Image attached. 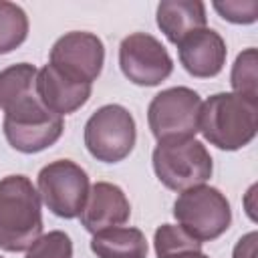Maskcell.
<instances>
[{"label": "cell", "mask_w": 258, "mask_h": 258, "mask_svg": "<svg viewBox=\"0 0 258 258\" xmlns=\"http://www.w3.org/2000/svg\"><path fill=\"white\" fill-rule=\"evenodd\" d=\"M36 75L38 69L28 62L12 64L0 73L2 129L10 147L20 153L44 151L64 131V119L42 105L36 93Z\"/></svg>", "instance_id": "obj_1"}, {"label": "cell", "mask_w": 258, "mask_h": 258, "mask_svg": "<svg viewBox=\"0 0 258 258\" xmlns=\"http://www.w3.org/2000/svg\"><path fill=\"white\" fill-rule=\"evenodd\" d=\"M42 202L26 175L0 179V248L24 252L42 236Z\"/></svg>", "instance_id": "obj_2"}, {"label": "cell", "mask_w": 258, "mask_h": 258, "mask_svg": "<svg viewBox=\"0 0 258 258\" xmlns=\"http://www.w3.org/2000/svg\"><path fill=\"white\" fill-rule=\"evenodd\" d=\"M200 131L214 147L238 151L246 147L258 131V101L238 93H216L200 111Z\"/></svg>", "instance_id": "obj_3"}, {"label": "cell", "mask_w": 258, "mask_h": 258, "mask_svg": "<svg viewBox=\"0 0 258 258\" xmlns=\"http://www.w3.org/2000/svg\"><path fill=\"white\" fill-rule=\"evenodd\" d=\"M157 179L173 191L204 185L214 171V161L206 145L198 139L159 141L151 155Z\"/></svg>", "instance_id": "obj_4"}, {"label": "cell", "mask_w": 258, "mask_h": 258, "mask_svg": "<svg viewBox=\"0 0 258 258\" xmlns=\"http://www.w3.org/2000/svg\"><path fill=\"white\" fill-rule=\"evenodd\" d=\"M173 218L198 242H212L230 228L232 210L218 187L204 183L179 191L173 202Z\"/></svg>", "instance_id": "obj_5"}, {"label": "cell", "mask_w": 258, "mask_h": 258, "mask_svg": "<svg viewBox=\"0 0 258 258\" xmlns=\"http://www.w3.org/2000/svg\"><path fill=\"white\" fill-rule=\"evenodd\" d=\"M85 147L103 163L123 161L135 147V119L123 105L109 103L99 107L85 123Z\"/></svg>", "instance_id": "obj_6"}, {"label": "cell", "mask_w": 258, "mask_h": 258, "mask_svg": "<svg viewBox=\"0 0 258 258\" xmlns=\"http://www.w3.org/2000/svg\"><path fill=\"white\" fill-rule=\"evenodd\" d=\"M202 97L189 87H171L157 93L147 107L151 135L159 141L194 139L200 131Z\"/></svg>", "instance_id": "obj_7"}, {"label": "cell", "mask_w": 258, "mask_h": 258, "mask_svg": "<svg viewBox=\"0 0 258 258\" xmlns=\"http://www.w3.org/2000/svg\"><path fill=\"white\" fill-rule=\"evenodd\" d=\"M40 202L58 218L73 220L81 214L91 183L87 171L71 161V159H56L46 163L38 171L36 183Z\"/></svg>", "instance_id": "obj_8"}, {"label": "cell", "mask_w": 258, "mask_h": 258, "mask_svg": "<svg viewBox=\"0 0 258 258\" xmlns=\"http://www.w3.org/2000/svg\"><path fill=\"white\" fill-rule=\"evenodd\" d=\"M119 67L125 79L133 85L155 87L171 75L173 60L155 36L147 32H133L119 44Z\"/></svg>", "instance_id": "obj_9"}, {"label": "cell", "mask_w": 258, "mask_h": 258, "mask_svg": "<svg viewBox=\"0 0 258 258\" xmlns=\"http://www.w3.org/2000/svg\"><path fill=\"white\" fill-rule=\"evenodd\" d=\"M48 64L77 83L93 85L105 64L103 40L93 32H67L52 44Z\"/></svg>", "instance_id": "obj_10"}, {"label": "cell", "mask_w": 258, "mask_h": 258, "mask_svg": "<svg viewBox=\"0 0 258 258\" xmlns=\"http://www.w3.org/2000/svg\"><path fill=\"white\" fill-rule=\"evenodd\" d=\"M177 56L187 75L196 79H212L222 73L226 64V42L214 28H200L177 44Z\"/></svg>", "instance_id": "obj_11"}, {"label": "cell", "mask_w": 258, "mask_h": 258, "mask_svg": "<svg viewBox=\"0 0 258 258\" xmlns=\"http://www.w3.org/2000/svg\"><path fill=\"white\" fill-rule=\"evenodd\" d=\"M131 216V204L125 191L109 181H97L91 185L87 202L79 214L87 232L99 234L109 228L123 226Z\"/></svg>", "instance_id": "obj_12"}, {"label": "cell", "mask_w": 258, "mask_h": 258, "mask_svg": "<svg viewBox=\"0 0 258 258\" xmlns=\"http://www.w3.org/2000/svg\"><path fill=\"white\" fill-rule=\"evenodd\" d=\"M91 87L93 85L77 83L64 77L48 62L36 75V93L42 105L60 117L81 109L91 97Z\"/></svg>", "instance_id": "obj_13"}, {"label": "cell", "mask_w": 258, "mask_h": 258, "mask_svg": "<svg viewBox=\"0 0 258 258\" xmlns=\"http://www.w3.org/2000/svg\"><path fill=\"white\" fill-rule=\"evenodd\" d=\"M155 20L165 38L177 44L187 34L206 28V4L200 0H163L157 4Z\"/></svg>", "instance_id": "obj_14"}, {"label": "cell", "mask_w": 258, "mask_h": 258, "mask_svg": "<svg viewBox=\"0 0 258 258\" xmlns=\"http://www.w3.org/2000/svg\"><path fill=\"white\" fill-rule=\"evenodd\" d=\"M91 250L97 258H147V240L139 228L117 226L93 234Z\"/></svg>", "instance_id": "obj_15"}, {"label": "cell", "mask_w": 258, "mask_h": 258, "mask_svg": "<svg viewBox=\"0 0 258 258\" xmlns=\"http://www.w3.org/2000/svg\"><path fill=\"white\" fill-rule=\"evenodd\" d=\"M28 36V16L14 4L0 0V54L16 50Z\"/></svg>", "instance_id": "obj_16"}, {"label": "cell", "mask_w": 258, "mask_h": 258, "mask_svg": "<svg viewBox=\"0 0 258 258\" xmlns=\"http://www.w3.org/2000/svg\"><path fill=\"white\" fill-rule=\"evenodd\" d=\"M256 67H258V54L254 46L242 50L236 56L230 73V83L234 89L232 93L258 101V69Z\"/></svg>", "instance_id": "obj_17"}, {"label": "cell", "mask_w": 258, "mask_h": 258, "mask_svg": "<svg viewBox=\"0 0 258 258\" xmlns=\"http://www.w3.org/2000/svg\"><path fill=\"white\" fill-rule=\"evenodd\" d=\"M26 258H73V242L69 234L52 230L32 242L26 250Z\"/></svg>", "instance_id": "obj_18"}, {"label": "cell", "mask_w": 258, "mask_h": 258, "mask_svg": "<svg viewBox=\"0 0 258 258\" xmlns=\"http://www.w3.org/2000/svg\"><path fill=\"white\" fill-rule=\"evenodd\" d=\"M214 10L232 24H252L258 18V2L256 0H226L214 2Z\"/></svg>", "instance_id": "obj_19"}, {"label": "cell", "mask_w": 258, "mask_h": 258, "mask_svg": "<svg viewBox=\"0 0 258 258\" xmlns=\"http://www.w3.org/2000/svg\"><path fill=\"white\" fill-rule=\"evenodd\" d=\"M256 232H248L246 236H242L234 246L232 258H256Z\"/></svg>", "instance_id": "obj_20"}, {"label": "cell", "mask_w": 258, "mask_h": 258, "mask_svg": "<svg viewBox=\"0 0 258 258\" xmlns=\"http://www.w3.org/2000/svg\"><path fill=\"white\" fill-rule=\"evenodd\" d=\"M157 258H208V256L202 252V248H185V250L169 252V254H163Z\"/></svg>", "instance_id": "obj_21"}, {"label": "cell", "mask_w": 258, "mask_h": 258, "mask_svg": "<svg viewBox=\"0 0 258 258\" xmlns=\"http://www.w3.org/2000/svg\"><path fill=\"white\" fill-rule=\"evenodd\" d=\"M0 258H2V256H0Z\"/></svg>", "instance_id": "obj_22"}]
</instances>
